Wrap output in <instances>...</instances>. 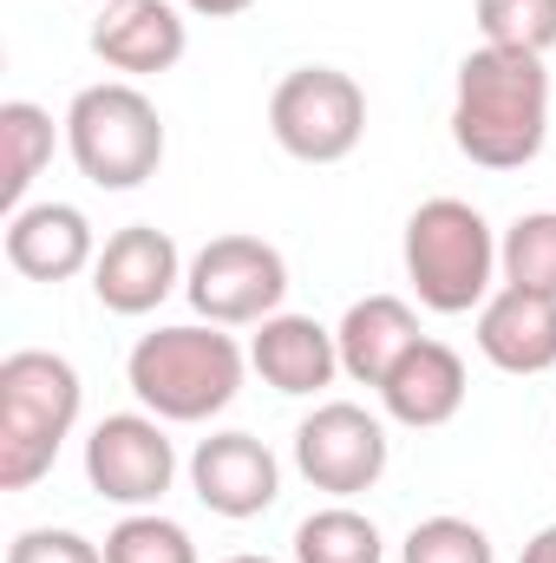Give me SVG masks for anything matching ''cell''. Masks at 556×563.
<instances>
[{"instance_id":"22","label":"cell","mask_w":556,"mask_h":563,"mask_svg":"<svg viewBox=\"0 0 556 563\" xmlns=\"http://www.w3.org/2000/svg\"><path fill=\"white\" fill-rule=\"evenodd\" d=\"M105 563H197V544L184 525L157 511H132L105 531Z\"/></svg>"},{"instance_id":"18","label":"cell","mask_w":556,"mask_h":563,"mask_svg":"<svg viewBox=\"0 0 556 563\" xmlns=\"http://www.w3.org/2000/svg\"><path fill=\"white\" fill-rule=\"evenodd\" d=\"M53 164V112H40L33 99H7L0 106V210H26L33 177Z\"/></svg>"},{"instance_id":"27","label":"cell","mask_w":556,"mask_h":563,"mask_svg":"<svg viewBox=\"0 0 556 563\" xmlns=\"http://www.w3.org/2000/svg\"><path fill=\"white\" fill-rule=\"evenodd\" d=\"M223 563H276V558H223Z\"/></svg>"},{"instance_id":"5","label":"cell","mask_w":556,"mask_h":563,"mask_svg":"<svg viewBox=\"0 0 556 563\" xmlns=\"http://www.w3.org/2000/svg\"><path fill=\"white\" fill-rule=\"evenodd\" d=\"M66 151L86 184L99 190H138L164 164V119L132 79L86 86L66 112Z\"/></svg>"},{"instance_id":"6","label":"cell","mask_w":556,"mask_h":563,"mask_svg":"<svg viewBox=\"0 0 556 563\" xmlns=\"http://www.w3.org/2000/svg\"><path fill=\"white\" fill-rule=\"evenodd\" d=\"M269 132L294 164H341L367 139V92L334 66H294L269 99Z\"/></svg>"},{"instance_id":"23","label":"cell","mask_w":556,"mask_h":563,"mask_svg":"<svg viewBox=\"0 0 556 563\" xmlns=\"http://www.w3.org/2000/svg\"><path fill=\"white\" fill-rule=\"evenodd\" d=\"M400 563H498V558H491V538L471 518H425V525L407 531Z\"/></svg>"},{"instance_id":"25","label":"cell","mask_w":556,"mask_h":563,"mask_svg":"<svg viewBox=\"0 0 556 563\" xmlns=\"http://www.w3.org/2000/svg\"><path fill=\"white\" fill-rule=\"evenodd\" d=\"M190 13H203V20H230V13H249L256 0H184Z\"/></svg>"},{"instance_id":"17","label":"cell","mask_w":556,"mask_h":563,"mask_svg":"<svg viewBox=\"0 0 556 563\" xmlns=\"http://www.w3.org/2000/svg\"><path fill=\"white\" fill-rule=\"evenodd\" d=\"M380 407H387L400 426H413V432H432V426L458 420V407H465V361H458L445 341L425 334L413 354L387 374Z\"/></svg>"},{"instance_id":"9","label":"cell","mask_w":556,"mask_h":563,"mask_svg":"<svg viewBox=\"0 0 556 563\" xmlns=\"http://www.w3.org/2000/svg\"><path fill=\"white\" fill-rule=\"evenodd\" d=\"M86 478L99 498H112L125 511L157 505L177 478V452L164 439V420L157 413H105L86 439Z\"/></svg>"},{"instance_id":"2","label":"cell","mask_w":556,"mask_h":563,"mask_svg":"<svg viewBox=\"0 0 556 563\" xmlns=\"http://www.w3.org/2000/svg\"><path fill=\"white\" fill-rule=\"evenodd\" d=\"M79 367L46 347L0 361V492H26L53 472L66 432L79 426Z\"/></svg>"},{"instance_id":"20","label":"cell","mask_w":556,"mask_h":563,"mask_svg":"<svg viewBox=\"0 0 556 563\" xmlns=\"http://www.w3.org/2000/svg\"><path fill=\"white\" fill-rule=\"evenodd\" d=\"M498 269L511 288H531V295H556V210H531L504 230L498 243Z\"/></svg>"},{"instance_id":"10","label":"cell","mask_w":556,"mask_h":563,"mask_svg":"<svg viewBox=\"0 0 556 563\" xmlns=\"http://www.w3.org/2000/svg\"><path fill=\"white\" fill-rule=\"evenodd\" d=\"M190 485H197L203 511L243 525V518H263L281 498V465L256 432H210L190 452Z\"/></svg>"},{"instance_id":"13","label":"cell","mask_w":556,"mask_h":563,"mask_svg":"<svg viewBox=\"0 0 556 563\" xmlns=\"http://www.w3.org/2000/svg\"><path fill=\"white\" fill-rule=\"evenodd\" d=\"M7 263L26 282H73L99 263V236L73 203H26L7 217Z\"/></svg>"},{"instance_id":"21","label":"cell","mask_w":556,"mask_h":563,"mask_svg":"<svg viewBox=\"0 0 556 563\" xmlns=\"http://www.w3.org/2000/svg\"><path fill=\"white\" fill-rule=\"evenodd\" d=\"M478 33L485 46L544 59L556 46V0H478Z\"/></svg>"},{"instance_id":"14","label":"cell","mask_w":556,"mask_h":563,"mask_svg":"<svg viewBox=\"0 0 556 563\" xmlns=\"http://www.w3.org/2000/svg\"><path fill=\"white\" fill-rule=\"evenodd\" d=\"M478 354L498 374H551L556 367V295L531 288H498L478 308Z\"/></svg>"},{"instance_id":"4","label":"cell","mask_w":556,"mask_h":563,"mask_svg":"<svg viewBox=\"0 0 556 563\" xmlns=\"http://www.w3.org/2000/svg\"><path fill=\"white\" fill-rule=\"evenodd\" d=\"M407 276L432 314H471L491 301L498 236L465 197H432L407 223Z\"/></svg>"},{"instance_id":"16","label":"cell","mask_w":556,"mask_h":563,"mask_svg":"<svg viewBox=\"0 0 556 563\" xmlns=\"http://www.w3.org/2000/svg\"><path fill=\"white\" fill-rule=\"evenodd\" d=\"M334 341H341V374H347V380L387 387V374L413 354L425 334H419V314L400 295H367V301H354V308L341 314Z\"/></svg>"},{"instance_id":"8","label":"cell","mask_w":556,"mask_h":563,"mask_svg":"<svg viewBox=\"0 0 556 563\" xmlns=\"http://www.w3.org/2000/svg\"><path fill=\"white\" fill-rule=\"evenodd\" d=\"M294 465L314 492H334V498L374 492L387 472V426L354 400H327L294 426Z\"/></svg>"},{"instance_id":"7","label":"cell","mask_w":556,"mask_h":563,"mask_svg":"<svg viewBox=\"0 0 556 563\" xmlns=\"http://www.w3.org/2000/svg\"><path fill=\"white\" fill-rule=\"evenodd\" d=\"M184 295L216 328H256V321L281 314L288 263H281L276 243H263V236H216V243H203L190 256Z\"/></svg>"},{"instance_id":"11","label":"cell","mask_w":556,"mask_h":563,"mask_svg":"<svg viewBox=\"0 0 556 563\" xmlns=\"http://www.w3.org/2000/svg\"><path fill=\"white\" fill-rule=\"evenodd\" d=\"M177 282H184V256L157 223H132V230L105 236V250L92 263V295L112 314H151Z\"/></svg>"},{"instance_id":"15","label":"cell","mask_w":556,"mask_h":563,"mask_svg":"<svg viewBox=\"0 0 556 563\" xmlns=\"http://www.w3.org/2000/svg\"><path fill=\"white\" fill-rule=\"evenodd\" d=\"M249 367H256L276 394H321V387L341 374V341H334V328H321L314 314H269V321H256Z\"/></svg>"},{"instance_id":"12","label":"cell","mask_w":556,"mask_h":563,"mask_svg":"<svg viewBox=\"0 0 556 563\" xmlns=\"http://www.w3.org/2000/svg\"><path fill=\"white\" fill-rule=\"evenodd\" d=\"M184 46H190V33L170 0H105V13L92 20V53L125 79L170 73L184 59Z\"/></svg>"},{"instance_id":"19","label":"cell","mask_w":556,"mask_h":563,"mask_svg":"<svg viewBox=\"0 0 556 563\" xmlns=\"http://www.w3.org/2000/svg\"><path fill=\"white\" fill-rule=\"evenodd\" d=\"M387 544L374 531V518H360L354 505H327L314 518L294 525V563H380Z\"/></svg>"},{"instance_id":"3","label":"cell","mask_w":556,"mask_h":563,"mask_svg":"<svg viewBox=\"0 0 556 563\" xmlns=\"http://www.w3.org/2000/svg\"><path fill=\"white\" fill-rule=\"evenodd\" d=\"M243 367H249L243 347L216 321L210 328L190 321V328L144 334L138 347H132V361H125V380L144 400V413H157V420H170V426H197L236 400Z\"/></svg>"},{"instance_id":"24","label":"cell","mask_w":556,"mask_h":563,"mask_svg":"<svg viewBox=\"0 0 556 563\" xmlns=\"http://www.w3.org/2000/svg\"><path fill=\"white\" fill-rule=\"evenodd\" d=\"M7 563H105V544L79 538V531H20L7 544Z\"/></svg>"},{"instance_id":"1","label":"cell","mask_w":556,"mask_h":563,"mask_svg":"<svg viewBox=\"0 0 556 563\" xmlns=\"http://www.w3.org/2000/svg\"><path fill=\"white\" fill-rule=\"evenodd\" d=\"M551 139V73L537 53L478 46L458 66L452 144L485 170H524Z\"/></svg>"},{"instance_id":"26","label":"cell","mask_w":556,"mask_h":563,"mask_svg":"<svg viewBox=\"0 0 556 563\" xmlns=\"http://www.w3.org/2000/svg\"><path fill=\"white\" fill-rule=\"evenodd\" d=\"M518 563H556V525H544V531L524 544V558H518Z\"/></svg>"}]
</instances>
